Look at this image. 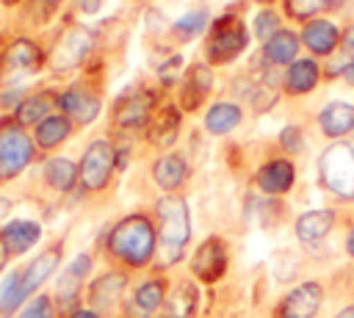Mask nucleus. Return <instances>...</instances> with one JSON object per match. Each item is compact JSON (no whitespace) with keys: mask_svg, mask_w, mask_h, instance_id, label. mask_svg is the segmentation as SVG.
<instances>
[{"mask_svg":"<svg viewBox=\"0 0 354 318\" xmlns=\"http://www.w3.org/2000/svg\"><path fill=\"white\" fill-rule=\"evenodd\" d=\"M108 249H111V254L116 260H122V263H127L133 268L147 265L152 260L155 249H158V235H155L152 221L147 216H141V213L124 216L108 232Z\"/></svg>","mask_w":354,"mask_h":318,"instance_id":"f257e3e1","label":"nucleus"},{"mask_svg":"<svg viewBox=\"0 0 354 318\" xmlns=\"http://www.w3.org/2000/svg\"><path fill=\"white\" fill-rule=\"evenodd\" d=\"M160 232H158V260L160 265H174L183 260L185 243L191 238V210L183 196L166 194L155 205Z\"/></svg>","mask_w":354,"mask_h":318,"instance_id":"f03ea898","label":"nucleus"},{"mask_svg":"<svg viewBox=\"0 0 354 318\" xmlns=\"http://www.w3.org/2000/svg\"><path fill=\"white\" fill-rule=\"evenodd\" d=\"M58 263H61V249L53 246V249H44L39 257H33L25 268L11 271L0 285V318H8L44 279H50Z\"/></svg>","mask_w":354,"mask_h":318,"instance_id":"7ed1b4c3","label":"nucleus"},{"mask_svg":"<svg viewBox=\"0 0 354 318\" xmlns=\"http://www.w3.org/2000/svg\"><path fill=\"white\" fill-rule=\"evenodd\" d=\"M321 183L340 199H354V147L337 141L321 152L318 160Z\"/></svg>","mask_w":354,"mask_h":318,"instance_id":"20e7f679","label":"nucleus"},{"mask_svg":"<svg viewBox=\"0 0 354 318\" xmlns=\"http://www.w3.org/2000/svg\"><path fill=\"white\" fill-rule=\"evenodd\" d=\"M246 47V28L235 14H224L210 25L205 55L210 64H227Z\"/></svg>","mask_w":354,"mask_h":318,"instance_id":"39448f33","label":"nucleus"},{"mask_svg":"<svg viewBox=\"0 0 354 318\" xmlns=\"http://www.w3.org/2000/svg\"><path fill=\"white\" fill-rule=\"evenodd\" d=\"M33 160V141L17 122L0 124V183L14 180Z\"/></svg>","mask_w":354,"mask_h":318,"instance_id":"423d86ee","label":"nucleus"},{"mask_svg":"<svg viewBox=\"0 0 354 318\" xmlns=\"http://www.w3.org/2000/svg\"><path fill=\"white\" fill-rule=\"evenodd\" d=\"M116 166V149L108 138H97L86 147L80 166H77V180L86 191H100L108 185L111 174Z\"/></svg>","mask_w":354,"mask_h":318,"instance_id":"0eeeda50","label":"nucleus"},{"mask_svg":"<svg viewBox=\"0 0 354 318\" xmlns=\"http://www.w3.org/2000/svg\"><path fill=\"white\" fill-rule=\"evenodd\" d=\"M227 260H230L227 243L221 238L210 235L196 246V252L191 257V271L202 282H218L224 277V271H227Z\"/></svg>","mask_w":354,"mask_h":318,"instance_id":"6e6552de","label":"nucleus"},{"mask_svg":"<svg viewBox=\"0 0 354 318\" xmlns=\"http://www.w3.org/2000/svg\"><path fill=\"white\" fill-rule=\"evenodd\" d=\"M324 301V288L318 282L296 285L274 310V318H315Z\"/></svg>","mask_w":354,"mask_h":318,"instance_id":"1a4fd4ad","label":"nucleus"},{"mask_svg":"<svg viewBox=\"0 0 354 318\" xmlns=\"http://www.w3.org/2000/svg\"><path fill=\"white\" fill-rule=\"evenodd\" d=\"M155 108V97L152 91L144 88H133L127 94H122L113 105V124L116 127H141L149 122Z\"/></svg>","mask_w":354,"mask_h":318,"instance_id":"9d476101","label":"nucleus"},{"mask_svg":"<svg viewBox=\"0 0 354 318\" xmlns=\"http://www.w3.org/2000/svg\"><path fill=\"white\" fill-rule=\"evenodd\" d=\"M88 44H91V36H88L86 28H77V25L66 28L61 33V39L55 41V47H53V61H50L53 69L55 72L75 69L83 61V55L88 53Z\"/></svg>","mask_w":354,"mask_h":318,"instance_id":"9b49d317","label":"nucleus"},{"mask_svg":"<svg viewBox=\"0 0 354 318\" xmlns=\"http://www.w3.org/2000/svg\"><path fill=\"white\" fill-rule=\"evenodd\" d=\"M124 288H127V277L122 271H105L100 274L91 288H88V304L94 312H113L119 304H122V296H124Z\"/></svg>","mask_w":354,"mask_h":318,"instance_id":"f8f14e48","label":"nucleus"},{"mask_svg":"<svg viewBox=\"0 0 354 318\" xmlns=\"http://www.w3.org/2000/svg\"><path fill=\"white\" fill-rule=\"evenodd\" d=\"M0 238L8 249L11 257L17 254H25L28 249H33L41 238V224L39 221H30V218H14L8 221L3 230H0Z\"/></svg>","mask_w":354,"mask_h":318,"instance_id":"ddd939ff","label":"nucleus"},{"mask_svg":"<svg viewBox=\"0 0 354 318\" xmlns=\"http://www.w3.org/2000/svg\"><path fill=\"white\" fill-rule=\"evenodd\" d=\"M91 271V257L88 254H77L61 274L58 285H55V301L61 307H72L77 301V290H80V282L86 279V274Z\"/></svg>","mask_w":354,"mask_h":318,"instance_id":"4468645a","label":"nucleus"},{"mask_svg":"<svg viewBox=\"0 0 354 318\" xmlns=\"http://www.w3.org/2000/svg\"><path fill=\"white\" fill-rule=\"evenodd\" d=\"M58 105L77 124H88L100 113V97L91 94V91H86V88H69V91H64L58 97Z\"/></svg>","mask_w":354,"mask_h":318,"instance_id":"2eb2a0df","label":"nucleus"},{"mask_svg":"<svg viewBox=\"0 0 354 318\" xmlns=\"http://www.w3.org/2000/svg\"><path fill=\"white\" fill-rule=\"evenodd\" d=\"M296 180V171H293V163L285 160V158H277V160H268L257 169V185L266 191V194H285L290 191Z\"/></svg>","mask_w":354,"mask_h":318,"instance_id":"dca6fc26","label":"nucleus"},{"mask_svg":"<svg viewBox=\"0 0 354 318\" xmlns=\"http://www.w3.org/2000/svg\"><path fill=\"white\" fill-rule=\"evenodd\" d=\"M188 177V163L183 155L177 152H166L152 163V180L163 188V191H177Z\"/></svg>","mask_w":354,"mask_h":318,"instance_id":"f3484780","label":"nucleus"},{"mask_svg":"<svg viewBox=\"0 0 354 318\" xmlns=\"http://www.w3.org/2000/svg\"><path fill=\"white\" fill-rule=\"evenodd\" d=\"M199 304V290L194 282H177L163 301V318H194Z\"/></svg>","mask_w":354,"mask_h":318,"instance_id":"a211bd4d","label":"nucleus"},{"mask_svg":"<svg viewBox=\"0 0 354 318\" xmlns=\"http://www.w3.org/2000/svg\"><path fill=\"white\" fill-rule=\"evenodd\" d=\"M318 124L329 138H340L354 130V105L351 102H329L318 113Z\"/></svg>","mask_w":354,"mask_h":318,"instance_id":"6ab92c4d","label":"nucleus"},{"mask_svg":"<svg viewBox=\"0 0 354 318\" xmlns=\"http://www.w3.org/2000/svg\"><path fill=\"white\" fill-rule=\"evenodd\" d=\"M41 66V53L33 41L28 39H17L8 53H6V69L14 72V75H30Z\"/></svg>","mask_w":354,"mask_h":318,"instance_id":"aec40b11","label":"nucleus"},{"mask_svg":"<svg viewBox=\"0 0 354 318\" xmlns=\"http://www.w3.org/2000/svg\"><path fill=\"white\" fill-rule=\"evenodd\" d=\"M177 130H180V113H177L174 105H166V108H160V111L149 119L147 138H149L155 147H169V144H174Z\"/></svg>","mask_w":354,"mask_h":318,"instance_id":"412c9836","label":"nucleus"},{"mask_svg":"<svg viewBox=\"0 0 354 318\" xmlns=\"http://www.w3.org/2000/svg\"><path fill=\"white\" fill-rule=\"evenodd\" d=\"M332 224H335L332 210H307L296 218V238L304 243H315V241L329 235Z\"/></svg>","mask_w":354,"mask_h":318,"instance_id":"4be33fe9","label":"nucleus"},{"mask_svg":"<svg viewBox=\"0 0 354 318\" xmlns=\"http://www.w3.org/2000/svg\"><path fill=\"white\" fill-rule=\"evenodd\" d=\"M210 88H213V75H210V69H207L205 64L191 66L188 80H185V88H183V108H188V111L199 108L202 100L210 94Z\"/></svg>","mask_w":354,"mask_h":318,"instance_id":"5701e85b","label":"nucleus"},{"mask_svg":"<svg viewBox=\"0 0 354 318\" xmlns=\"http://www.w3.org/2000/svg\"><path fill=\"white\" fill-rule=\"evenodd\" d=\"M55 102H58V97L53 91H36V94L25 97L17 108V124H39L41 119L50 116Z\"/></svg>","mask_w":354,"mask_h":318,"instance_id":"b1692460","label":"nucleus"},{"mask_svg":"<svg viewBox=\"0 0 354 318\" xmlns=\"http://www.w3.org/2000/svg\"><path fill=\"white\" fill-rule=\"evenodd\" d=\"M301 39H304V44H307L313 53L326 55V53H332L335 44H337V28H335L329 19H313V22H307Z\"/></svg>","mask_w":354,"mask_h":318,"instance_id":"393cba45","label":"nucleus"},{"mask_svg":"<svg viewBox=\"0 0 354 318\" xmlns=\"http://www.w3.org/2000/svg\"><path fill=\"white\" fill-rule=\"evenodd\" d=\"M318 83V64L313 58H299L288 66L285 75V88L290 94H307Z\"/></svg>","mask_w":354,"mask_h":318,"instance_id":"a878e982","label":"nucleus"},{"mask_svg":"<svg viewBox=\"0 0 354 318\" xmlns=\"http://www.w3.org/2000/svg\"><path fill=\"white\" fill-rule=\"evenodd\" d=\"M238 124H241V105H235V102H216L205 113V127L213 135H224V133L235 130Z\"/></svg>","mask_w":354,"mask_h":318,"instance_id":"bb28decb","label":"nucleus"},{"mask_svg":"<svg viewBox=\"0 0 354 318\" xmlns=\"http://www.w3.org/2000/svg\"><path fill=\"white\" fill-rule=\"evenodd\" d=\"M72 133V124L66 116H58V113H50L47 119H41L36 124V144L44 147V149H53L58 144H64Z\"/></svg>","mask_w":354,"mask_h":318,"instance_id":"cd10ccee","label":"nucleus"},{"mask_svg":"<svg viewBox=\"0 0 354 318\" xmlns=\"http://www.w3.org/2000/svg\"><path fill=\"white\" fill-rule=\"evenodd\" d=\"M296 53H299V39L290 30H277L263 44V55L271 64H290V61H296Z\"/></svg>","mask_w":354,"mask_h":318,"instance_id":"c85d7f7f","label":"nucleus"},{"mask_svg":"<svg viewBox=\"0 0 354 318\" xmlns=\"http://www.w3.org/2000/svg\"><path fill=\"white\" fill-rule=\"evenodd\" d=\"M44 180L55 191H72V185L77 180V166L66 158H50L44 163Z\"/></svg>","mask_w":354,"mask_h":318,"instance_id":"c756f323","label":"nucleus"},{"mask_svg":"<svg viewBox=\"0 0 354 318\" xmlns=\"http://www.w3.org/2000/svg\"><path fill=\"white\" fill-rule=\"evenodd\" d=\"M136 307L144 312V315H152L155 310H160L163 307V301H166V285L160 282V279H147V282H141L138 288H136Z\"/></svg>","mask_w":354,"mask_h":318,"instance_id":"7c9ffc66","label":"nucleus"},{"mask_svg":"<svg viewBox=\"0 0 354 318\" xmlns=\"http://www.w3.org/2000/svg\"><path fill=\"white\" fill-rule=\"evenodd\" d=\"M335 3L337 0H285V8H288L290 17L299 19V17H313V14H318V11H324Z\"/></svg>","mask_w":354,"mask_h":318,"instance_id":"2f4dec72","label":"nucleus"},{"mask_svg":"<svg viewBox=\"0 0 354 318\" xmlns=\"http://www.w3.org/2000/svg\"><path fill=\"white\" fill-rule=\"evenodd\" d=\"M202 25H205V11H202V8L188 11V14H183V17L174 22V36H180V39L194 36V33L202 30Z\"/></svg>","mask_w":354,"mask_h":318,"instance_id":"473e14b6","label":"nucleus"},{"mask_svg":"<svg viewBox=\"0 0 354 318\" xmlns=\"http://www.w3.org/2000/svg\"><path fill=\"white\" fill-rule=\"evenodd\" d=\"M279 30V19H277V14L274 11H260L257 17H254V36L257 39H263V41H268L274 33Z\"/></svg>","mask_w":354,"mask_h":318,"instance_id":"72a5a7b5","label":"nucleus"},{"mask_svg":"<svg viewBox=\"0 0 354 318\" xmlns=\"http://www.w3.org/2000/svg\"><path fill=\"white\" fill-rule=\"evenodd\" d=\"M53 315H55V307H53V299L50 296H36L19 312V318H53Z\"/></svg>","mask_w":354,"mask_h":318,"instance_id":"f704fd0d","label":"nucleus"},{"mask_svg":"<svg viewBox=\"0 0 354 318\" xmlns=\"http://www.w3.org/2000/svg\"><path fill=\"white\" fill-rule=\"evenodd\" d=\"M279 144H282L288 152H299V149H301V127L288 124V127L279 133Z\"/></svg>","mask_w":354,"mask_h":318,"instance_id":"c9c22d12","label":"nucleus"},{"mask_svg":"<svg viewBox=\"0 0 354 318\" xmlns=\"http://www.w3.org/2000/svg\"><path fill=\"white\" fill-rule=\"evenodd\" d=\"M69 318H100V312H94V310H72Z\"/></svg>","mask_w":354,"mask_h":318,"instance_id":"e433bc0d","label":"nucleus"},{"mask_svg":"<svg viewBox=\"0 0 354 318\" xmlns=\"http://www.w3.org/2000/svg\"><path fill=\"white\" fill-rule=\"evenodd\" d=\"M340 75H343V80H346V83H351V86H354V61H351V64H346Z\"/></svg>","mask_w":354,"mask_h":318,"instance_id":"4c0bfd02","label":"nucleus"},{"mask_svg":"<svg viewBox=\"0 0 354 318\" xmlns=\"http://www.w3.org/2000/svg\"><path fill=\"white\" fill-rule=\"evenodd\" d=\"M346 252L354 257V227L348 230V235H346Z\"/></svg>","mask_w":354,"mask_h":318,"instance_id":"58836bf2","label":"nucleus"},{"mask_svg":"<svg viewBox=\"0 0 354 318\" xmlns=\"http://www.w3.org/2000/svg\"><path fill=\"white\" fill-rule=\"evenodd\" d=\"M8 257H11V254H8V249H6V243H3V238H0V271H3V265L8 263Z\"/></svg>","mask_w":354,"mask_h":318,"instance_id":"ea45409f","label":"nucleus"},{"mask_svg":"<svg viewBox=\"0 0 354 318\" xmlns=\"http://www.w3.org/2000/svg\"><path fill=\"white\" fill-rule=\"evenodd\" d=\"M335 318H354V307H343V310H340Z\"/></svg>","mask_w":354,"mask_h":318,"instance_id":"a19ab883","label":"nucleus"},{"mask_svg":"<svg viewBox=\"0 0 354 318\" xmlns=\"http://www.w3.org/2000/svg\"><path fill=\"white\" fill-rule=\"evenodd\" d=\"M8 210H11V202H8V199H3V196H0V216H6V213H8Z\"/></svg>","mask_w":354,"mask_h":318,"instance_id":"79ce46f5","label":"nucleus"},{"mask_svg":"<svg viewBox=\"0 0 354 318\" xmlns=\"http://www.w3.org/2000/svg\"><path fill=\"white\" fill-rule=\"evenodd\" d=\"M3 3H17V0H3Z\"/></svg>","mask_w":354,"mask_h":318,"instance_id":"37998d69","label":"nucleus"},{"mask_svg":"<svg viewBox=\"0 0 354 318\" xmlns=\"http://www.w3.org/2000/svg\"><path fill=\"white\" fill-rule=\"evenodd\" d=\"M144 318H155V315H144Z\"/></svg>","mask_w":354,"mask_h":318,"instance_id":"c03bdc74","label":"nucleus"}]
</instances>
